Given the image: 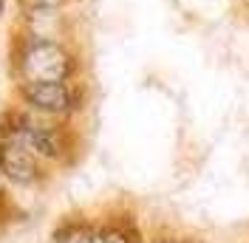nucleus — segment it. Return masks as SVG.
<instances>
[{"label":"nucleus","instance_id":"1","mask_svg":"<svg viewBox=\"0 0 249 243\" xmlns=\"http://www.w3.org/2000/svg\"><path fill=\"white\" fill-rule=\"evenodd\" d=\"M82 51L74 40L31 37L12 29L9 71L15 82H62L82 76Z\"/></svg>","mask_w":249,"mask_h":243},{"label":"nucleus","instance_id":"2","mask_svg":"<svg viewBox=\"0 0 249 243\" xmlns=\"http://www.w3.org/2000/svg\"><path fill=\"white\" fill-rule=\"evenodd\" d=\"M0 139H15L43 164H74L82 153L79 133L71 122L43 119L23 107H9L0 113Z\"/></svg>","mask_w":249,"mask_h":243},{"label":"nucleus","instance_id":"3","mask_svg":"<svg viewBox=\"0 0 249 243\" xmlns=\"http://www.w3.org/2000/svg\"><path fill=\"white\" fill-rule=\"evenodd\" d=\"M20 107L34 116L57 122H74L88 105V88L82 79H62V82H17Z\"/></svg>","mask_w":249,"mask_h":243},{"label":"nucleus","instance_id":"4","mask_svg":"<svg viewBox=\"0 0 249 243\" xmlns=\"http://www.w3.org/2000/svg\"><path fill=\"white\" fill-rule=\"evenodd\" d=\"M0 178L12 187H37L46 178L43 161L34 158L20 141L0 139Z\"/></svg>","mask_w":249,"mask_h":243},{"label":"nucleus","instance_id":"5","mask_svg":"<svg viewBox=\"0 0 249 243\" xmlns=\"http://www.w3.org/2000/svg\"><path fill=\"white\" fill-rule=\"evenodd\" d=\"M15 29L31 37L74 40V23L65 15V9H20Z\"/></svg>","mask_w":249,"mask_h":243},{"label":"nucleus","instance_id":"6","mask_svg":"<svg viewBox=\"0 0 249 243\" xmlns=\"http://www.w3.org/2000/svg\"><path fill=\"white\" fill-rule=\"evenodd\" d=\"M93 243H142V232L136 218L130 212L110 215L105 224H96Z\"/></svg>","mask_w":249,"mask_h":243},{"label":"nucleus","instance_id":"7","mask_svg":"<svg viewBox=\"0 0 249 243\" xmlns=\"http://www.w3.org/2000/svg\"><path fill=\"white\" fill-rule=\"evenodd\" d=\"M93 229L96 224L85 221V218H65L57 232H54V241L57 243H93Z\"/></svg>","mask_w":249,"mask_h":243},{"label":"nucleus","instance_id":"8","mask_svg":"<svg viewBox=\"0 0 249 243\" xmlns=\"http://www.w3.org/2000/svg\"><path fill=\"white\" fill-rule=\"evenodd\" d=\"M77 0H17V9H65Z\"/></svg>","mask_w":249,"mask_h":243},{"label":"nucleus","instance_id":"9","mask_svg":"<svg viewBox=\"0 0 249 243\" xmlns=\"http://www.w3.org/2000/svg\"><path fill=\"white\" fill-rule=\"evenodd\" d=\"M12 0H0V17H6V9H9Z\"/></svg>","mask_w":249,"mask_h":243},{"label":"nucleus","instance_id":"10","mask_svg":"<svg viewBox=\"0 0 249 243\" xmlns=\"http://www.w3.org/2000/svg\"><path fill=\"white\" fill-rule=\"evenodd\" d=\"M156 243H190V241H178V238H164V241H156Z\"/></svg>","mask_w":249,"mask_h":243}]
</instances>
